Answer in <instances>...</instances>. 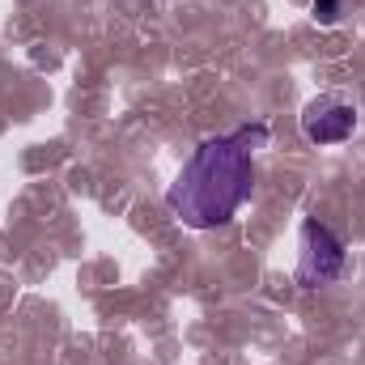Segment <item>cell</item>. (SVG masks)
<instances>
[{"instance_id":"obj_1","label":"cell","mask_w":365,"mask_h":365,"mask_svg":"<svg viewBox=\"0 0 365 365\" xmlns=\"http://www.w3.org/2000/svg\"><path fill=\"white\" fill-rule=\"evenodd\" d=\"M268 145V123H242L225 136H208L191 149L179 179L166 191V208L187 230H217L230 225L234 212L251 195L255 149Z\"/></svg>"},{"instance_id":"obj_2","label":"cell","mask_w":365,"mask_h":365,"mask_svg":"<svg viewBox=\"0 0 365 365\" xmlns=\"http://www.w3.org/2000/svg\"><path fill=\"white\" fill-rule=\"evenodd\" d=\"M344 276V242L319 221H302V242H297V284L302 289H323Z\"/></svg>"},{"instance_id":"obj_3","label":"cell","mask_w":365,"mask_h":365,"mask_svg":"<svg viewBox=\"0 0 365 365\" xmlns=\"http://www.w3.org/2000/svg\"><path fill=\"white\" fill-rule=\"evenodd\" d=\"M353 132H357V106L336 93H323L302 110V136L310 145H340Z\"/></svg>"},{"instance_id":"obj_4","label":"cell","mask_w":365,"mask_h":365,"mask_svg":"<svg viewBox=\"0 0 365 365\" xmlns=\"http://www.w3.org/2000/svg\"><path fill=\"white\" fill-rule=\"evenodd\" d=\"M340 9H344V0H310V13H314L319 26H336L340 21Z\"/></svg>"}]
</instances>
